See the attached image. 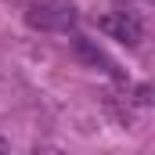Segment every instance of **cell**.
Segmentation results:
<instances>
[{"label": "cell", "mask_w": 155, "mask_h": 155, "mask_svg": "<svg viewBox=\"0 0 155 155\" xmlns=\"http://www.w3.org/2000/svg\"><path fill=\"white\" fill-rule=\"evenodd\" d=\"M76 51H79V54H83V58H87V61H94V65H105L108 72H116V65H112V61H108V58H105V54H101L97 47H90V40L76 36Z\"/></svg>", "instance_id": "cell-3"}, {"label": "cell", "mask_w": 155, "mask_h": 155, "mask_svg": "<svg viewBox=\"0 0 155 155\" xmlns=\"http://www.w3.org/2000/svg\"><path fill=\"white\" fill-rule=\"evenodd\" d=\"M25 22L40 33H65L76 25V4L72 0H36L29 4Z\"/></svg>", "instance_id": "cell-1"}, {"label": "cell", "mask_w": 155, "mask_h": 155, "mask_svg": "<svg viewBox=\"0 0 155 155\" xmlns=\"http://www.w3.org/2000/svg\"><path fill=\"white\" fill-rule=\"evenodd\" d=\"M0 152H7V141H4V137H0Z\"/></svg>", "instance_id": "cell-5"}, {"label": "cell", "mask_w": 155, "mask_h": 155, "mask_svg": "<svg viewBox=\"0 0 155 155\" xmlns=\"http://www.w3.org/2000/svg\"><path fill=\"white\" fill-rule=\"evenodd\" d=\"M97 29L108 33L112 40H119V43H126V47H137L141 43V22L134 15H126V11H112V15L97 18Z\"/></svg>", "instance_id": "cell-2"}, {"label": "cell", "mask_w": 155, "mask_h": 155, "mask_svg": "<svg viewBox=\"0 0 155 155\" xmlns=\"http://www.w3.org/2000/svg\"><path fill=\"white\" fill-rule=\"evenodd\" d=\"M116 4H126L123 11H126V15H134V18H137V15H144V11L152 7V0H116Z\"/></svg>", "instance_id": "cell-4"}]
</instances>
